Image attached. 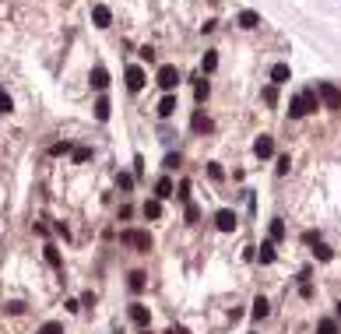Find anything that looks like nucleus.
I'll use <instances>...</instances> for the list:
<instances>
[{
    "label": "nucleus",
    "instance_id": "obj_40",
    "mask_svg": "<svg viewBox=\"0 0 341 334\" xmlns=\"http://www.w3.org/2000/svg\"><path fill=\"white\" fill-rule=\"evenodd\" d=\"M338 317H341V303H338Z\"/></svg>",
    "mask_w": 341,
    "mask_h": 334
},
{
    "label": "nucleus",
    "instance_id": "obj_23",
    "mask_svg": "<svg viewBox=\"0 0 341 334\" xmlns=\"http://www.w3.org/2000/svg\"><path fill=\"white\" fill-rule=\"evenodd\" d=\"M271 239H274V243L285 239V222H281V218H274V222H271Z\"/></svg>",
    "mask_w": 341,
    "mask_h": 334
},
{
    "label": "nucleus",
    "instance_id": "obj_35",
    "mask_svg": "<svg viewBox=\"0 0 341 334\" xmlns=\"http://www.w3.org/2000/svg\"><path fill=\"white\" fill-rule=\"evenodd\" d=\"M7 313H14V317H18V313H25V303H18V299H14V303H7Z\"/></svg>",
    "mask_w": 341,
    "mask_h": 334
},
{
    "label": "nucleus",
    "instance_id": "obj_2",
    "mask_svg": "<svg viewBox=\"0 0 341 334\" xmlns=\"http://www.w3.org/2000/svg\"><path fill=\"white\" fill-rule=\"evenodd\" d=\"M120 243L134 246L137 254H148V250H151V236L141 232V229H123V232H120Z\"/></svg>",
    "mask_w": 341,
    "mask_h": 334
},
{
    "label": "nucleus",
    "instance_id": "obj_5",
    "mask_svg": "<svg viewBox=\"0 0 341 334\" xmlns=\"http://www.w3.org/2000/svg\"><path fill=\"white\" fill-rule=\"evenodd\" d=\"M123 77H127V88H131V92H141V88H144V70H141L137 64L127 67V74H123Z\"/></svg>",
    "mask_w": 341,
    "mask_h": 334
},
{
    "label": "nucleus",
    "instance_id": "obj_8",
    "mask_svg": "<svg viewBox=\"0 0 341 334\" xmlns=\"http://www.w3.org/2000/svg\"><path fill=\"white\" fill-rule=\"evenodd\" d=\"M215 225H218V232H232V229H236V215H232L229 207H222V211L215 215Z\"/></svg>",
    "mask_w": 341,
    "mask_h": 334
},
{
    "label": "nucleus",
    "instance_id": "obj_36",
    "mask_svg": "<svg viewBox=\"0 0 341 334\" xmlns=\"http://www.w3.org/2000/svg\"><path fill=\"white\" fill-rule=\"evenodd\" d=\"M207 173H211V180H222V165H218V162H211Z\"/></svg>",
    "mask_w": 341,
    "mask_h": 334
},
{
    "label": "nucleus",
    "instance_id": "obj_15",
    "mask_svg": "<svg viewBox=\"0 0 341 334\" xmlns=\"http://www.w3.org/2000/svg\"><path fill=\"white\" fill-rule=\"evenodd\" d=\"M46 264L57 267V271H64V261H60V250L53 246V243H46Z\"/></svg>",
    "mask_w": 341,
    "mask_h": 334
},
{
    "label": "nucleus",
    "instance_id": "obj_38",
    "mask_svg": "<svg viewBox=\"0 0 341 334\" xmlns=\"http://www.w3.org/2000/svg\"><path fill=\"white\" fill-rule=\"evenodd\" d=\"M180 165V155H165V169H176Z\"/></svg>",
    "mask_w": 341,
    "mask_h": 334
},
{
    "label": "nucleus",
    "instance_id": "obj_1",
    "mask_svg": "<svg viewBox=\"0 0 341 334\" xmlns=\"http://www.w3.org/2000/svg\"><path fill=\"white\" fill-rule=\"evenodd\" d=\"M310 109H320V95H313V92H303V95H295V99L288 102V116H292V120L306 116Z\"/></svg>",
    "mask_w": 341,
    "mask_h": 334
},
{
    "label": "nucleus",
    "instance_id": "obj_22",
    "mask_svg": "<svg viewBox=\"0 0 341 334\" xmlns=\"http://www.w3.org/2000/svg\"><path fill=\"white\" fill-rule=\"evenodd\" d=\"M207 92H211V85H207L204 77H201V81L194 85V95H197V102H204V99H207Z\"/></svg>",
    "mask_w": 341,
    "mask_h": 334
},
{
    "label": "nucleus",
    "instance_id": "obj_18",
    "mask_svg": "<svg viewBox=\"0 0 341 334\" xmlns=\"http://www.w3.org/2000/svg\"><path fill=\"white\" fill-rule=\"evenodd\" d=\"M95 120H102V123L109 120V99H106V95H102V99L95 102Z\"/></svg>",
    "mask_w": 341,
    "mask_h": 334
},
{
    "label": "nucleus",
    "instance_id": "obj_3",
    "mask_svg": "<svg viewBox=\"0 0 341 334\" xmlns=\"http://www.w3.org/2000/svg\"><path fill=\"white\" fill-rule=\"evenodd\" d=\"M155 81H158V88H162L165 95H173V88L180 85V70H176V64H162L158 67V74H155Z\"/></svg>",
    "mask_w": 341,
    "mask_h": 334
},
{
    "label": "nucleus",
    "instance_id": "obj_28",
    "mask_svg": "<svg viewBox=\"0 0 341 334\" xmlns=\"http://www.w3.org/2000/svg\"><path fill=\"white\" fill-rule=\"evenodd\" d=\"M197 218H201V207H197V204H187V222L197 225Z\"/></svg>",
    "mask_w": 341,
    "mask_h": 334
},
{
    "label": "nucleus",
    "instance_id": "obj_7",
    "mask_svg": "<svg viewBox=\"0 0 341 334\" xmlns=\"http://www.w3.org/2000/svg\"><path fill=\"white\" fill-rule=\"evenodd\" d=\"M92 21H95L99 28H109V21H113V11H109L106 4H95V7H92Z\"/></svg>",
    "mask_w": 341,
    "mask_h": 334
},
{
    "label": "nucleus",
    "instance_id": "obj_39",
    "mask_svg": "<svg viewBox=\"0 0 341 334\" xmlns=\"http://www.w3.org/2000/svg\"><path fill=\"white\" fill-rule=\"evenodd\" d=\"M165 334H190V331H187V327H180V324H173V327H169Z\"/></svg>",
    "mask_w": 341,
    "mask_h": 334
},
{
    "label": "nucleus",
    "instance_id": "obj_20",
    "mask_svg": "<svg viewBox=\"0 0 341 334\" xmlns=\"http://www.w3.org/2000/svg\"><path fill=\"white\" fill-rule=\"evenodd\" d=\"M158 215H162V200L158 197L148 200V204H144V218H158Z\"/></svg>",
    "mask_w": 341,
    "mask_h": 334
},
{
    "label": "nucleus",
    "instance_id": "obj_27",
    "mask_svg": "<svg viewBox=\"0 0 341 334\" xmlns=\"http://www.w3.org/2000/svg\"><path fill=\"white\" fill-rule=\"evenodd\" d=\"M194 131H211V120H207L204 113H197V116H194Z\"/></svg>",
    "mask_w": 341,
    "mask_h": 334
},
{
    "label": "nucleus",
    "instance_id": "obj_14",
    "mask_svg": "<svg viewBox=\"0 0 341 334\" xmlns=\"http://www.w3.org/2000/svg\"><path fill=\"white\" fill-rule=\"evenodd\" d=\"M155 197H158V200L173 197V180H169V176H162V180L155 183Z\"/></svg>",
    "mask_w": 341,
    "mask_h": 334
},
{
    "label": "nucleus",
    "instance_id": "obj_12",
    "mask_svg": "<svg viewBox=\"0 0 341 334\" xmlns=\"http://www.w3.org/2000/svg\"><path fill=\"white\" fill-rule=\"evenodd\" d=\"M288 77H292L288 64H274V67H271V85H285Z\"/></svg>",
    "mask_w": 341,
    "mask_h": 334
},
{
    "label": "nucleus",
    "instance_id": "obj_29",
    "mask_svg": "<svg viewBox=\"0 0 341 334\" xmlns=\"http://www.w3.org/2000/svg\"><path fill=\"white\" fill-rule=\"evenodd\" d=\"M67 151H74V148H70L67 141H57V144L50 148V155H67Z\"/></svg>",
    "mask_w": 341,
    "mask_h": 334
},
{
    "label": "nucleus",
    "instance_id": "obj_17",
    "mask_svg": "<svg viewBox=\"0 0 341 334\" xmlns=\"http://www.w3.org/2000/svg\"><path fill=\"white\" fill-rule=\"evenodd\" d=\"M268 313H271V303H268L264 296H257V299H253V317H257V320H264Z\"/></svg>",
    "mask_w": 341,
    "mask_h": 334
},
{
    "label": "nucleus",
    "instance_id": "obj_16",
    "mask_svg": "<svg viewBox=\"0 0 341 334\" xmlns=\"http://www.w3.org/2000/svg\"><path fill=\"white\" fill-rule=\"evenodd\" d=\"M257 257H261V264H271V261H274V239H264V243H261Z\"/></svg>",
    "mask_w": 341,
    "mask_h": 334
},
{
    "label": "nucleus",
    "instance_id": "obj_26",
    "mask_svg": "<svg viewBox=\"0 0 341 334\" xmlns=\"http://www.w3.org/2000/svg\"><path fill=\"white\" fill-rule=\"evenodd\" d=\"M39 334H64V324H57V320H50V324H42Z\"/></svg>",
    "mask_w": 341,
    "mask_h": 334
},
{
    "label": "nucleus",
    "instance_id": "obj_37",
    "mask_svg": "<svg viewBox=\"0 0 341 334\" xmlns=\"http://www.w3.org/2000/svg\"><path fill=\"white\" fill-rule=\"evenodd\" d=\"M180 200H187V204H190V183H180Z\"/></svg>",
    "mask_w": 341,
    "mask_h": 334
},
{
    "label": "nucleus",
    "instance_id": "obj_21",
    "mask_svg": "<svg viewBox=\"0 0 341 334\" xmlns=\"http://www.w3.org/2000/svg\"><path fill=\"white\" fill-rule=\"evenodd\" d=\"M215 67H218V53H204V60H201V70H204V74H211Z\"/></svg>",
    "mask_w": 341,
    "mask_h": 334
},
{
    "label": "nucleus",
    "instance_id": "obj_10",
    "mask_svg": "<svg viewBox=\"0 0 341 334\" xmlns=\"http://www.w3.org/2000/svg\"><path fill=\"white\" fill-rule=\"evenodd\" d=\"M236 21H239V28H246V32H250V28H257V25H261V14H257V11H239V18H236Z\"/></svg>",
    "mask_w": 341,
    "mask_h": 334
},
{
    "label": "nucleus",
    "instance_id": "obj_9",
    "mask_svg": "<svg viewBox=\"0 0 341 334\" xmlns=\"http://www.w3.org/2000/svg\"><path fill=\"white\" fill-rule=\"evenodd\" d=\"M131 320H134L137 327H148V320H151L148 306H141V303H134V306H131Z\"/></svg>",
    "mask_w": 341,
    "mask_h": 334
},
{
    "label": "nucleus",
    "instance_id": "obj_34",
    "mask_svg": "<svg viewBox=\"0 0 341 334\" xmlns=\"http://www.w3.org/2000/svg\"><path fill=\"white\" fill-rule=\"evenodd\" d=\"M11 109H14V102H11V95H4V92H0V113H11Z\"/></svg>",
    "mask_w": 341,
    "mask_h": 334
},
{
    "label": "nucleus",
    "instance_id": "obj_11",
    "mask_svg": "<svg viewBox=\"0 0 341 334\" xmlns=\"http://www.w3.org/2000/svg\"><path fill=\"white\" fill-rule=\"evenodd\" d=\"M92 88H99V92L109 88V74H106V67H92Z\"/></svg>",
    "mask_w": 341,
    "mask_h": 334
},
{
    "label": "nucleus",
    "instance_id": "obj_32",
    "mask_svg": "<svg viewBox=\"0 0 341 334\" xmlns=\"http://www.w3.org/2000/svg\"><path fill=\"white\" fill-rule=\"evenodd\" d=\"M264 102H268V106H274V102H278V88H264Z\"/></svg>",
    "mask_w": 341,
    "mask_h": 334
},
{
    "label": "nucleus",
    "instance_id": "obj_19",
    "mask_svg": "<svg viewBox=\"0 0 341 334\" xmlns=\"http://www.w3.org/2000/svg\"><path fill=\"white\" fill-rule=\"evenodd\" d=\"M144 278H148L144 271H131V281H127V285H131V292H141V288H144Z\"/></svg>",
    "mask_w": 341,
    "mask_h": 334
},
{
    "label": "nucleus",
    "instance_id": "obj_4",
    "mask_svg": "<svg viewBox=\"0 0 341 334\" xmlns=\"http://www.w3.org/2000/svg\"><path fill=\"white\" fill-rule=\"evenodd\" d=\"M317 95H320V102H324L327 109H341V88H338V85L320 81V85H317Z\"/></svg>",
    "mask_w": 341,
    "mask_h": 334
},
{
    "label": "nucleus",
    "instance_id": "obj_13",
    "mask_svg": "<svg viewBox=\"0 0 341 334\" xmlns=\"http://www.w3.org/2000/svg\"><path fill=\"white\" fill-rule=\"evenodd\" d=\"M173 113H176V95H165V99L158 102V116H162V120H169Z\"/></svg>",
    "mask_w": 341,
    "mask_h": 334
},
{
    "label": "nucleus",
    "instance_id": "obj_6",
    "mask_svg": "<svg viewBox=\"0 0 341 334\" xmlns=\"http://www.w3.org/2000/svg\"><path fill=\"white\" fill-rule=\"evenodd\" d=\"M253 155H257V158H271L274 155V141L268 137V134H261V137L253 141Z\"/></svg>",
    "mask_w": 341,
    "mask_h": 334
},
{
    "label": "nucleus",
    "instance_id": "obj_33",
    "mask_svg": "<svg viewBox=\"0 0 341 334\" xmlns=\"http://www.w3.org/2000/svg\"><path fill=\"white\" fill-rule=\"evenodd\" d=\"M288 165H292V162H288V155H281V158H278V165H274V169H278V176H285V173H288Z\"/></svg>",
    "mask_w": 341,
    "mask_h": 334
},
{
    "label": "nucleus",
    "instance_id": "obj_31",
    "mask_svg": "<svg viewBox=\"0 0 341 334\" xmlns=\"http://www.w3.org/2000/svg\"><path fill=\"white\" fill-rule=\"evenodd\" d=\"M116 183H120V190H131V187H134V176H127V173H120V176H116Z\"/></svg>",
    "mask_w": 341,
    "mask_h": 334
},
{
    "label": "nucleus",
    "instance_id": "obj_25",
    "mask_svg": "<svg viewBox=\"0 0 341 334\" xmlns=\"http://www.w3.org/2000/svg\"><path fill=\"white\" fill-rule=\"evenodd\" d=\"M313 254H317V261H331V257H334V250H331V246H324V243H317V250H313Z\"/></svg>",
    "mask_w": 341,
    "mask_h": 334
},
{
    "label": "nucleus",
    "instance_id": "obj_24",
    "mask_svg": "<svg viewBox=\"0 0 341 334\" xmlns=\"http://www.w3.org/2000/svg\"><path fill=\"white\" fill-rule=\"evenodd\" d=\"M317 334H338V324H334V320H320V324H317Z\"/></svg>",
    "mask_w": 341,
    "mask_h": 334
},
{
    "label": "nucleus",
    "instance_id": "obj_30",
    "mask_svg": "<svg viewBox=\"0 0 341 334\" xmlns=\"http://www.w3.org/2000/svg\"><path fill=\"white\" fill-rule=\"evenodd\" d=\"M70 155H74V162H88V158H92V151H88V148H74Z\"/></svg>",
    "mask_w": 341,
    "mask_h": 334
}]
</instances>
